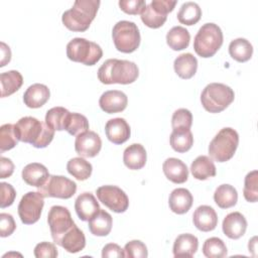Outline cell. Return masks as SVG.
Segmentation results:
<instances>
[{
    "mask_svg": "<svg viewBox=\"0 0 258 258\" xmlns=\"http://www.w3.org/2000/svg\"><path fill=\"white\" fill-rule=\"evenodd\" d=\"M190 35L186 28L182 26H173L166 33V43L173 50H182L189 44Z\"/></svg>",
    "mask_w": 258,
    "mask_h": 258,
    "instance_id": "cell-32",
    "label": "cell"
},
{
    "mask_svg": "<svg viewBox=\"0 0 258 258\" xmlns=\"http://www.w3.org/2000/svg\"><path fill=\"white\" fill-rule=\"evenodd\" d=\"M119 7L127 14L136 15L141 14L146 7V2L144 0H120Z\"/></svg>",
    "mask_w": 258,
    "mask_h": 258,
    "instance_id": "cell-44",
    "label": "cell"
},
{
    "mask_svg": "<svg viewBox=\"0 0 258 258\" xmlns=\"http://www.w3.org/2000/svg\"><path fill=\"white\" fill-rule=\"evenodd\" d=\"M192 222L198 230L202 232H210L217 227L218 216L212 207L203 205L198 207L194 212Z\"/></svg>",
    "mask_w": 258,
    "mask_h": 258,
    "instance_id": "cell-16",
    "label": "cell"
},
{
    "mask_svg": "<svg viewBox=\"0 0 258 258\" xmlns=\"http://www.w3.org/2000/svg\"><path fill=\"white\" fill-rule=\"evenodd\" d=\"M67 169L71 175L76 177L78 180H86L92 174V164L81 157H74L68 161Z\"/></svg>",
    "mask_w": 258,
    "mask_h": 258,
    "instance_id": "cell-35",
    "label": "cell"
},
{
    "mask_svg": "<svg viewBox=\"0 0 258 258\" xmlns=\"http://www.w3.org/2000/svg\"><path fill=\"white\" fill-rule=\"evenodd\" d=\"M243 195L247 202L256 203L258 200V172L252 170L245 176Z\"/></svg>",
    "mask_w": 258,
    "mask_h": 258,
    "instance_id": "cell-40",
    "label": "cell"
},
{
    "mask_svg": "<svg viewBox=\"0 0 258 258\" xmlns=\"http://www.w3.org/2000/svg\"><path fill=\"white\" fill-rule=\"evenodd\" d=\"M203 253L208 258H223L227 256L228 250L224 241L218 237H212L205 241Z\"/></svg>",
    "mask_w": 258,
    "mask_h": 258,
    "instance_id": "cell-37",
    "label": "cell"
},
{
    "mask_svg": "<svg viewBox=\"0 0 258 258\" xmlns=\"http://www.w3.org/2000/svg\"><path fill=\"white\" fill-rule=\"evenodd\" d=\"M19 139L15 132V124H4L0 127V151L4 152L14 148Z\"/></svg>",
    "mask_w": 258,
    "mask_h": 258,
    "instance_id": "cell-38",
    "label": "cell"
},
{
    "mask_svg": "<svg viewBox=\"0 0 258 258\" xmlns=\"http://www.w3.org/2000/svg\"><path fill=\"white\" fill-rule=\"evenodd\" d=\"M34 256L36 258H55L58 255L54 244L49 242H40L34 248Z\"/></svg>",
    "mask_w": 258,
    "mask_h": 258,
    "instance_id": "cell-45",
    "label": "cell"
},
{
    "mask_svg": "<svg viewBox=\"0 0 258 258\" xmlns=\"http://www.w3.org/2000/svg\"><path fill=\"white\" fill-rule=\"evenodd\" d=\"M0 187H1V204L0 207L2 209L7 208L9 206H11L15 200L16 197V191L14 189V187L7 182H1L0 183Z\"/></svg>",
    "mask_w": 258,
    "mask_h": 258,
    "instance_id": "cell-47",
    "label": "cell"
},
{
    "mask_svg": "<svg viewBox=\"0 0 258 258\" xmlns=\"http://www.w3.org/2000/svg\"><path fill=\"white\" fill-rule=\"evenodd\" d=\"M239 135L236 130L230 127L221 129L209 145L210 156L218 162L230 160L238 147Z\"/></svg>",
    "mask_w": 258,
    "mask_h": 258,
    "instance_id": "cell-6",
    "label": "cell"
},
{
    "mask_svg": "<svg viewBox=\"0 0 258 258\" xmlns=\"http://www.w3.org/2000/svg\"><path fill=\"white\" fill-rule=\"evenodd\" d=\"M173 68L174 72L179 78L188 80L197 73L198 59L189 52L181 53L174 59Z\"/></svg>",
    "mask_w": 258,
    "mask_h": 258,
    "instance_id": "cell-26",
    "label": "cell"
},
{
    "mask_svg": "<svg viewBox=\"0 0 258 258\" xmlns=\"http://www.w3.org/2000/svg\"><path fill=\"white\" fill-rule=\"evenodd\" d=\"M190 171L195 178L206 180L216 175V166L209 156L200 155L191 162Z\"/></svg>",
    "mask_w": 258,
    "mask_h": 258,
    "instance_id": "cell-28",
    "label": "cell"
},
{
    "mask_svg": "<svg viewBox=\"0 0 258 258\" xmlns=\"http://www.w3.org/2000/svg\"><path fill=\"white\" fill-rule=\"evenodd\" d=\"M100 3L99 0L75 1L73 7L62 13L63 25L72 31H86L95 19Z\"/></svg>",
    "mask_w": 258,
    "mask_h": 258,
    "instance_id": "cell-3",
    "label": "cell"
},
{
    "mask_svg": "<svg viewBox=\"0 0 258 258\" xmlns=\"http://www.w3.org/2000/svg\"><path fill=\"white\" fill-rule=\"evenodd\" d=\"M105 133L107 138L114 144H123L129 139L131 130L124 118H114L106 123Z\"/></svg>",
    "mask_w": 258,
    "mask_h": 258,
    "instance_id": "cell-15",
    "label": "cell"
},
{
    "mask_svg": "<svg viewBox=\"0 0 258 258\" xmlns=\"http://www.w3.org/2000/svg\"><path fill=\"white\" fill-rule=\"evenodd\" d=\"M192 124V115L189 110L180 108L174 111L171 118V127L172 129L185 128L190 129Z\"/></svg>",
    "mask_w": 258,
    "mask_h": 258,
    "instance_id": "cell-42",
    "label": "cell"
},
{
    "mask_svg": "<svg viewBox=\"0 0 258 258\" xmlns=\"http://www.w3.org/2000/svg\"><path fill=\"white\" fill-rule=\"evenodd\" d=\"M102 140L94 131L79 134L75 141V150L82 157H95L101 150Z\"/></svg>",
    "mask_w": 258,
    "mask_h": 258,
    "instance_id": "cell-13",
    "label": "cell"
},
{
    "mask_svg": "<svg viewBox=\"0 0 258 258\" xmlns=\"http://www.w3.org/2000/svg\"><path fill=\"white\" fill-rule=\"evenodd\" d=\"M229 53L233 59L239 62H245L251 58L253 46L246 38H236L229 44Z\"/></svg>",
    "mask_w": 258,
    "mask_h": 258,
    "instance_id": "cell-33",
    "label": "cell"
},
{
    "mask_svg": "<svg viewBox=\"0 0 258 258\" xmlns=\"http://www.w3.org/2000/svg\"><path fill=\"white\" fill-rule=\"evenodd\" d=\"M37 191L43 198L70 199L77 191V183L62 175H49Z\"/></svg>",
    "mask_w": 258,
    "mask_h": 258,
    "instance_id": "cell-9",
    "label": "cell"
},
{
    "mask_svg": "<svg viewBox=\"0 0 258 258\" xmlns=\"http://www.w3.org/2000/svg\"><path fill=\"white\" fill-rule=\"evenodd\" d=\"M1 63L0 67H4L6 66L7 62L10 61L11 59V51L8 45H6L4 42H1Z\"/></svg>",
    "mask_w": 258,
    "mask_h": 258,
    "instance_id": "cell-51",
    "label": "cell"
},
{
    "mask_svg": "<svg viewBox=\"0 0 258 258\" xmlns=\"http://www.w3.org/2000/svg\"><path fill=\"white\" fill-rule=\"evenodd\" d=\"M147 159L146 150L143 145L139 143H133L126 147L123 153V162L124 164L132 170L141 169Z\"/></svg>",
    "mask_w": 258,
    "mask_h": 258,
    "instance_id": "cell-23",
    "label": "cell"
},
{
    "mask_svg": "<svg viewBox=\"0 0 258 258\" xmlns=\"http://www.w3.org/2000/svg\"><path fill=\"white\" fill-rule=\"evenodd\" d=\"M47 223L53 242L58 245L61 237L75 225L70 211L62 206H52L47 215Z\"/></svg>",
    "mask_w": 258,
    "mask_h": 258,
    "instance_id": "cell-10",
    "label": "cell"
},
{
    "mask_svg": "<svg viewBox=\"0 0 258 258\" xmlns=\"http://www.w3.org/2000/svg\"><path fill=\"white\" fill-rule=\"evenodd\" d=\"M22 179L31 186L40 187L49 177L48 169L41 163L32 162L22 169Z\"/></svg>",
    "mask_w": 258,
    "mask_h": 258,
    "instance_id": "cell-21",
    "label": "cell"
},
{
    "mask_svg": "<svg viewBox=\"0 0 258 258\" xmlns=\"http://www.w3.org/2000/svg\"><path fill=\"white\" fill-rule=\"evenodd\" d=\"M89 130V121L86 116L80 113H71L67 125L66 131L72 136H78L79 134Z\"/></svg>",
    "mask_w": 258,
    "mask_h": 258,
    "instance_id": "cell-39",
    "label": "cell"
},
{
    "mask_svg": "<svg viewBox=\"0 0 258 258\" xmlns=\"http://www.w3.org/2000/svg\"><path fill=\"white\" fill-rule=\"evenodd\" d=\"M67 56L73 61L94 66L103 56V50L96 42L83 37H76L67 44Z\"/></svg>",
    "mask_w": 258,
    "mask_h": 258,
    "instance_id": "cell-7",
    "label": "cell"
},
{
    "mask_svg": "<svg viewBox=\"0 0 258 258\" xmlns=\"http://www.w3.org/2000/svg\"><path fill=\"white\" fill-rule=\"evenodd\" d=\"M222 229L228 238L236 240L245 234L247 229V221L241 213L233 212L228 214L223 220Z\"/></svg>",
    "mask_w": 258,
    "mask_h": 258,
    "instance_id": "cell-17",
    "label": "cell"
},
{
    "mask_svg": "<svg viewBox=\"0 0 258 258\" xmlns=\"http://www.w3.org/2000/svg\"><path fill=\"white\" fill-rule=\"evenodd\" d=\"M99 105L105 113H119L126 109L128 105V98L125 93L118 90L106 91L101 95Z\"/></svg>",
    "mask_w": 258,
    "mask_h": 258,
    "instance_id": "cell-14",
    "label": "cell"
},
{
    "mask_svg": "<svg viewBox=\"0 0 258 258\" xmlns=\"http://www.w3.org/2000/svg\"><path fill=\"white\" fill-rule=\"evenodd\" d=\"M14 171V164L11 159L1 156L0 158V178H6L12 175Z\"/></svg>",
    "mask_w": 258,
    "mask_h": 258,
    "instance_id": "cell-50",
    "label": "cell"
},
{
    "mask_svg": "<svg viewBox=\"0 0 258 258\" xmlns=\"http://www.w3.org/2000/svg\"><path fill=\"white\" fill-rule=\"evenodd\" d=\"M38 191H28L20 200L18 205V215L25 225L36 223L41 215L44 201Z\"/></svg>",
    "mask_w": 258,
    "mask_h": 258,
    "instance_id": "cell-11",
    "label": "cell"
},
{
    "mask_svg": "<svg viewBox=\"0 0 258 258\" xmlns=\"http://www.w3.org/2000/svg\"><path fill=\"white\" fill-rule=\"evenodd\" d=\"M1 97H8L17 92L23 84V78L18 71H8L0 75Z\"/></svg>",
    "mask_w": 258,
    "mask_h": 258,
    "instance_id": "cell-30",
    "label": "cell"
},
{
    "mask_svg": "<svg viewBox=\"0 0 258 258\" xmlns=\"http://www.w3.org/2000/svg\"><path fill=\"white\" fill-rule=\"evenodd\" d=\"M99 201L115 213H124L129 207V199L124 190L116 185H102L96 190Z\"/></svg>",
    "mask_w": 258,
    "mask_h": 258,
    "instance_id": "cell-12",
    "label": "cell"
},
{
    "mask_svg": "<svg viewBox=\"0 0 258 258\" xmlns=\"http://www.w3.org/2000/svg\"><path fill=\"white\" fill-rule=\"evenodd\" d=\"M89 222V230L90 232L99 237L107 236L111 230L113 225V220L111 215L105 210L100 209V211L91 219Z\"/></svg>",
    "mask_w": 258,
    "mask_h": 258,
    "instance_id": "cell-27",
    "label": "cell"
},
{
    "mask_svg": "<svg viewBox=\"0 0 258 258\" xmlns=\"http://www.w3.org/2000/svg\"><path fill=\"white\" fill-rule=\"evenodd\" d=\"M235 99L234 91L227 85L212 83L205 87L201 94V102L204 109L210 113L224 111Z\"/></svg>",
    "mask_w": 258,
    "mask_h": 258,
    "instance_id": "cell-4",
    "label": "cell"
},
{
    "mask_svg": "<svg viewBox=\"0 0 258 258\" xmlns=\"http://www.w3.org/2000/svg\"><path fill=\"white\" fill-rule=\"evenodd\" d=\"M58 246L62 247L69 253H78L86 246L84 232L75 224L60 239Z\"/></svg>",
    "mask_w": 258,
    "mask_h": 258,
    "instance_id": "cell-24",
    "label": "cell"
},
{
    "mask_svg": "<svg viewBox=\"0 0 258 258\" xmlns=\"http://www.w3.org/2000/svg\"><path fill=\"white\" fill-rule=\"evenodd\" d=\"M176 16L181 24L194 25L201 19L202 9L196 2L188 1L180 6Z\"/></svg>",
    "mask_w": 258,
    "mask_h": 258,
    "instance_id": "cell-36",
    "label": "cell"
},
{
    "mask_svg": "<svg viewBox=\"0 0 258 258\" xmlns=\"http://www.w3.org/2000/svg\"><path fill=\"white\" fill-rule=\"evenodd\" d=\"M162 170L166 178L173 183H183L187 180L188 169L180 159L175 157L167 158L162 164Z\"/></svg>",
    "mask_w": 258,
    "mask_h": 258,
    "instance_id": "cell-19",
    "label": "cell"
},
{
    "mask_svg": "<svg viewBox=\"0 0 258 258\" xmlns=\"http://www.w3.org/2000/svg\"><path fill=\"white\" fill-rule=\"evenodd\" d=\"M214 201L219 208L229 209L237 204L238 192L231 184H221L215 190Z\"/></svg>",
    "mask_w": 258,
    "mask_h": 258,
    "instance_id": "cell-31",
    "label": "cell"
},
{
    "mask_svg": "<svg viewBox=\"0 0 258 258\" xmlns=\"http://www.w3.org/2000/svg\"><path fill=\"white\" fill-rule=\"evenodd\" d=\"M169 142L172 149L176 152L183 153L188 151L194 144V137L190 129H172L169 137Z\"/></svg>",
    "mask_w": 258,
    "mask_h": 258,
    "instance_id": "cell-29",
    "label": "cell"
},
{
    "mask_svg": "<svg viewBox=\"0 0 258 258\" xmlns=\"http://www.w3.org/2000/svg\"><path fill=\"white\" fill-rule=\"evenodd\" d=\"M192 195L188 189L183 187L173 189L168 199L169 209L177 215H183L187 213L192 206Z\"/></svg>",
    "mask_w": 258,
    "mask_h": 258,
    "instance_id": "cell-22",
    "label": "cell"
},
{
    "mask_svg": "<svg viewBox=\"0 0 258 258\" xmlns=\"http://www.w3.org/2000/svg\"><path fill=\"white\" fill-rule=\"evenodd\" d=\"M222 29L215 23H205L194 39V49L201 57L213 56L223 44Z\"/></svg>",
    "mask_w": 258,
    "mask_h": 258,
    "instance_id": "cell-5",
    "label": "cell"
},
{
    "mask_svg": "<svg viewBox=\"0 0 258 258\" xmlns=\"http://www.w3.org/2000/svg\"><path fill=\"white\" fill-rule=\"evenodd\" d=\"M75 210L80 220L86 222L91 220L100 211V206L93 194L85 191L77 198Z\"/></svg>",
    "mask_w": 258,
    "mask_h": 258,
    "instance_id": "cell-18",
    "label": "cell"
},
{
    "mask_svg": "<svg viewBox=\"0 0 258 258\" xmlns=\"http://www.w3.org/2000/svg\"><path fill=\"white\" fill-rule=\"evenodd\" d=\"M112 38L117 50L124 53L135 51L140 44V32L137 25L128 20L118 21L112 30Z\"/></svg>",
    "mask_w": 258,
    "mask_h": 258,
    "instance_id": "cell-8",
    "label": "cell"
},
{
    "mask_svg": "<svg viewBox=\"0 0 258 258\" xmlns=\"http://www.w3.org/2000/svg\"><path fill=\"white\" fill-rule=\"evenodd\" d=\"M16 229V223L13 217L7 213L0 214V236L1 237H8Z\"/></svg>",
    "mask_w": 258,
    "mask_h": 258,
    "instance_id": "cell-46",
    "label": "cell"
},
{
    "mask_svg": "<svg viewBox=\"0 0 258 258\" xmlns=\"http://www.w3.org/2000/svg\"><path fill=\"white\" fill-rule=\"evenodd\" d=\"M139 70L135 62L118 58L105 60L98 70V79L105 85L132 84L137 80Z\"/></svg>",
    "mask_w": 258,
    "mask_h": 258,
    "instance_id": "cell-2",
    "label": "cell"
},
{
    "mask_svg": "<svg viewBox=\"0 0 258 258\" xmlns=\"http://www.w3.org/2000/svg\"><path fill=\"white\" fill-rule=\"evenodd\" d=\"M49 89L43 84H33L29 86L23 94V102L28 108H40L49 99Z\"/></svg>",
    "mask_w": 258,
    "mask_h": 258,
    "instance_id": "cell-20",
    "label": "cell"
},
{
    "mask_svg": "<svg viewBox=\"0 0 258 258\" xmlns=\"http://www.w3.org/2000/svg\"><path fill=\"white\" fill-rule=\"evenodd\" d=\"M102 257L107 258V257H124V250L117 244L115 243H109L103 247L102 250Z\"/></svg>",
    "mask_w": 258,
    "mask_h": 258,
    "instance_id": "cell-49",
    "label": "cell"
},
{
    "mask_svg": "<svg viewBox=\"0 0 258 258\" xmlns=\"http://www.w3.org/2000/svg\"><path fill=\"white\" fill-rule=\"evenodd\" d=\"M123 250L124 257L128 258H146L148 255L146 245L139 240H132L126 243Z\"/></svg>",
    "mask_w": 258,
    "mask_h": 258,
    "instance_id": "cell-43",
    "label": "cell"
},
{
    "mask_svg": "<svg viewBox=\"0 0 258 258\" xmlns=\"http://www.w3.org/2000/svg\"><path fill=\"white\" fill-rule=\"evenodd\" d=\"M71 112L63 107H53L46 112L45 123L54 131L66 130V125Z\"/></svg>",
    "mask_w": 258,
    "mask_h": 258,
    "instance_id": "cell-34",
    "label": "cell"
},
{
    "mask_svg": "<svg viewBox=\"0 0 258 258\" xmlns=\"http://www.w3.org/2000/svg\"><path fill=\"white\" fill-rule=\"evenodd\" d=\"M140 15L142 22L150 28H159L164 24L167 19L166 15L157 12L150 4L146 5Z\"/></svg>",
    "mask_w": 258,
    "mask_h": 258,
    "instance_id": "cell-41",
    "label": "cell"
},
{
    "mask_svg": "<svg viewBox=\"0 0 258 258\" xmlns=\"http://www.w3.org/2000/svg\"><path fill=\"white\" fill-rule=\"evenodd\" d=\"M176 1H170V0H153L150 5L160 14L166 15L173 10V8L176 5Z\"/></svg>",
    "mask_w": 258,
    "mask_h": 258,
    "instance_id": "cell-48",
    "label": "cell"
},
{
    "mask_svg": "<svg viewBox=\"0 0 258 258\" xmlns=\"http://www.w3.org/2000/svg\"><path fill=\"white\" fill-rule=\"evenodd\" d=\"M15 132L19 141L29 143L35 148L46 147L54 137L52 128L31 116L20 118L15 124Z\"/></svg>",
    "mask_w": 258,
    "mask_h": 258,
    "instance_id": "cell-1",
    "label": "cell"
},
{
    "mask_svg": "<svg viewBox=\"0 0 258 258\" xmlns=\"http://www.w3.org/2000/svg\"><path fill=\"white\" fill-rule=\"evenodd\" d=\"M199 247V240L192 234H181L176 237L173 243L174 257H192Z\"/></svg>",
    "mask_w": 258,
    "mask_h": 258,
    "instance_id": "cell-25",
    "label": "cell"
}]
</instances>
